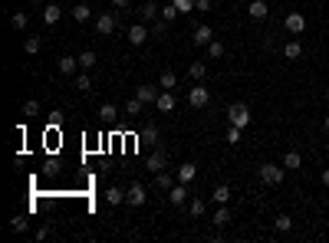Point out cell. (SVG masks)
<instances>
[{
    "label": "cell",
    "mask_w": 329,
    "mask_h": 243,
    "mask_svg": "<svg viewBox=\"0 0 329 243\" xmlns=\"http://www.w3.org/2000/svg\"><path fill=\"white\" fill-rule=\"evenodd\" d=\"M125 200H129V204H132V207H142V204H145V200H148V191H145V187H142V184H132V187H129V191H125Z\"/></svg>",
    "instance_id": "cell-5"
},
{
    "label": "cell",
    "mask_w": 329,
    "mask_h": 243,
    "mask_svg": "<svg viewBox=\"0 0 329 243\" xmlns=\"http://www.w3.org/2000/svg\"><path fill=\"white\" fill-rule=\"evenodd\" d=\"M142 142H152V145L158 142V128H155V125H148V128L142 131Z\"/></svg>",
    "instance_id": "cell-38"
},
{
    "label": "cell",
    "mask_w": 329,
    "mask_h": 243,
    "mask_svg": "<svg viewBox=\"0 0 329 243\" xmlns=\"http://www.w3.org/2000/svg\"><path fill=\"white\" fill-rule=\"evenodd\" d=\"M155 106H158V112H171V109H174V95H171V89H165V92H158Z\"/></svg>",
    "instance_id": "cell-11"
},
{
    "label": "cell",
    "mask_w": 329,
    "mask_h": 243,
    "mask_svg": "<svg viewBox=\"0 0 329 243\" xmlns=\"http://www.w3.org/2000/svg\"><path fill=\"white\" fill-rule=\"evenodd\" d=\"M135 95H138V99L145 102V106H148V102H155V99H158L155 86H138V89H135Z\"/></svg>",
    "instance_id": "cell-18"
},
{
    "label": "cell",
    "mask_w": 329,
    "mask_h": 243,
    "mask_svg": "<svg viewBox=\"0 0 329 243\" xmlns=\"http://www.w3.org/2000/svg\"><path fill=\"white\" fill-rule=\"evenodd\" d=\"M112 30H115V17H112V13H99V17H96V33H99V37H109Z\"/></svg>",
    "instance_id": "cell-7"
},
{
    "label": "cell",
    "mask_w": 329,
    "mask_h": 243,
    "mask_svg": "<svg viewBox=\"0 0 329 243\" xmlns=\"http://www.w3.org/2000/svg\"><path fill=\"white\" fill-rule=\"evenodd\" d=\"M207 56H211V59H221V56H224V43L211 40V43H207Z\"/></svg>",
    "instance_id": "cell-29"
},
{
    "label": "cell",
    "mask_w": 329,
    "mask_h": 243,
    "mask_svg": "<svg viewBox=\"0 0 329 243\" xmlns=\"http://www.w3.org/2000/svg\"><path fill=\"white\" fill-rule=\"evenodd\" d=\"M171 4L178 7L181 13H191V10H194V4H198V0H171Z\"/></svg>",
    "instance_id": "cell-37"
},
{
    "label": "cell",
    "mask_w": 329,
    "mask_h": 243,
    "mask_svg": "<svg viewBox=\"0 0 329 243\" xmlns=\"http://www.w3.org/2000/svg\"><path fill=\"white\" fill-rule=\"evenodd\" d=\"M63 17V10H59V4H46V10H43V20H46V26H53L56 20Z\"/></svg>",
    "instance_id": "cell-17"
},
{
    "label": "cell",
    "mask_w": 329,
    "mask_h": 243,
    "mask_svg": "<svg viewBox=\"0 0 329 243\" xmlns=\"http://www.w3.org/2000/svg\"><path fill=\"white\" fill-rule=\"evenodd\" d=\"M283 26H286L290 33H303V30H306V20H303V13H286Z\"/></svg>",
    "instance_id": "cell-9"
},
{
    "label": "cell",
    "mask_w": 329,
    "mask_h": 243,
    "mask_svg": "<svg viewBox=\"0 0 329 243\" xmlns=\"http://www.w3.org/2000/svg\"><path fill=\"white\" fill-rule=\"evenodd\" d=\"M125 37H129L132 46H142L145 40L152 37V33H148V26H145V23H135V26H129V33H125Z\"/></svg>",
    "instance_id": "cell-4"
},
{
    "label": "cell",
    "mask_w": 329,
    "mask_h": 243,
    "mask_svg": "<svg viewBox=\"0 0 329 243\" xmlns=\"http://www.w3.org/2000/svg\"><path fill=\"white\" fill-rule=\"evenodd\" d=\"M247 13H250V17H254V20H263V17H267V13H270L267 0H254V4L247 7Z\"/></svg>",
    "instance_id": "cell-13"
},
{
    "label": "cell",
    "mask_w": 329,
    "mask_h": 243,
    "mask_svg": "<svg viewBox=\"0 0 329 243\" xmlns=\"http://www.w3.org/2000/svg\"><path fill=\"white\" fill-rule=\"evenodd\" d=\"M227 119H230V125H237V128H247L250 125V109L244 106V102H234V106L227 109Z\"/></svg>",
    "instance_id": "cell-1"
},
{
    "label": "cell",
    "mask_w": 329,
    "mask_h": 243,
    "mask_svg": "<svg viewBox=\"0 0 329 243\" xmlns=\"http://www.w3.org/2000/svg\"><path fill=\"white\" fill-rule=\"evenodd\" d=\"M211 197L218 200V204H230V187H227V184H218V187L211 191Z\"/></svg>",
    "instance_id": "cell-19"
},
{
    "label": "cell",
    "mask_w": 329,
    "mask_h": 243,
    "mask_svg": "<svg viewBox=\"0 0 329 243\" xmlns=\"http://www.w3.org/2000/svg\"><path fill=\"white\" fill-rule=\"evenodd\" d=\"M76 89H79V92H89V89H93L89 76H76Z\"/></svg>",
    "instance_id": "cell-40"
},
{
    "label": "cell",
    "mask_w": 329,
    "mask_h": 243,
    "mask_svg": "<svg viewBox=\"0 0 329 243\" xmlns=\"http://www.w3.org/2000/svg\"><path fill=\"white\" fill-rule=\"evenodd\" d=\"M188 211H191V217H201V214H204V197H194L191 204H188Z\"/></svg>",
    "instance_id": "cell-31"
},
{
    "label": "cell",
    "mask_w": 329,
    "mask_h": 243,
    "mask_svg": "<svg viewBox=\"0 0 329 243\" xmlns=\"http://www.w3.org/2000/svg\"><path fill=\"white\" fill-rule=\"evenodd\" d=\"M40 46H43V40H40V37H26L23 50H26V53H30V56H33V53H40Z\"/></svg>",
    "instance_id": "cell-28"
},
{
    "label": "cell",
    "mask_w": 329,
    "mask_h": 243,
    "mask_svg": "<svg viewBox=\"0 0 329 243\" xmlns=\"http://www.w3.org/2000/svg\"><path fill=\"white\" fill-rule=\"evenodd\" d=\"M106 200H109L112 207H118L125 200V191H122V187H109V191H106Z\"/></svg>",
    "instance_id": "cell-22"
},
{
    "label": "cell",
    "mask_w": 329,
    "mask_h": 243,
    "mask_svg": "<svg viewBox=\"0 0 329 243\" xmlns=\"http://www.w3.org/2000/svg\"><path fill=\"white\" fill-rule=\"evenodd\" d=\"M227 220H230V211H227V204H221V207H218V214H214V220H211V224L224 227V224H227Z\"/></svg>",
    "instance_id": "cell-27"
},
{
    "label": "cell",
    "mask_w": 329,
    "mask_h": 243,
    "mask_svg": "<svg viewBox=\"0 0 329 243\" xmlns=\"http://www.w3.org/2000/svg\"><path fill=\"white\" fill-rule=\"evenodd\" d=\"M142 106H145V102L138 99V95H135V99H129V102H125V115H142Z\"/></svg>",
    "instance_id": "cell-25"
},
{
    "label": "cell",
    "mask_w": 329,
    "mask_h": 243,
    "mask_svg": "<svg viewBox=\"0 0 329 243\" xmlns=\"http://www.w3.org/2000/svg\"><path fill=\"white\" fill-rule=\"evenodd\" d=\"M158 86H162V89H174V86H178V76H174V73H162Z\"/></svg>",
    "instance_id": "cell-30"
},
{
    "label": "cell",
    "mask_w": 329,
    "mask_h": 243,
    "mask_svg": "<svg viewBox=\"0 0 329 243\" xmlns=\"http://www.w3.org/2000/svg\"><path fill=\"white\" fill-rule=\"evenodd\" d=\"M257 171H260V181L263 184H283V171L286 168H283V164H270L267 161V164H260Z\"/></svg>",
    "instance_id": "cell-2"
},
{
    "label": "cell",
    "mask_w": 329,
    "mask_h": 243,
    "mask_svg": "<svg viewBox=\"0 0 329 243\" xmlns=\"http://www.w3.org/2000/svg\"><path fill=\"white\" fill-rule=\"evenodd\" d=\"M132 0H112V7H118V10H122V7H129Z\"/></svg>",
    "instance_id": "cell-44"
},
{
    "label": "cell",
    "mask_w": 329,
    "mask_h": 243,
    "mask_svg": "<svg viewBox=\"0 0 329 243\" xmlns=\"http://www.w3.org/2000/svg\"><path fill=\"white\" fill-rule=\"evenodd\" d=\"M158 13H162V7H158V4H142V7H138V17H142V23H155Z\"/></svg>",
    "instance_id": "cell-10"
},
{
    "label": "cell",
    "mask_w": 329,
    "mask_h": 243,
    "mask_svg": "<svg viewBox=\"0 0 329 243\" xmlns=\"http://www.w3.org/2000/svg\"><path fill=\"white\" fill-rule=\"evenodd\" d=\"M23 115H26V119H37V115H40V102H37V99H30V102L23 106Z\"/></svg>",
    "instance_id": "cell-32"
},
{
    "label": "cell",
    "mask_w": 329,
    "mask_h": 243,
    "mask_svg": "<svg viewBox=\"0 0 329 243\" xmlns=\"http://www.w3.org/2000/svg\"><path fill=\"white\" fill-rule=\"evenodd\" d=\"M274 227H277V230H280V233H286V230H290V227H293V220H290V217H286V214H280V217L274 220Z\"/></svg>",
    "instance_id": "cell-33"
},
{
    "label": "cell",
    "mask_w": 329,
    "mask_h": 243,
    "mask_svg": "<svg viewBox=\"0 0 329 243\" xmlns=\"http://www.w3.org/2000/svg\"><path fill=\"white\" fill-rule=\"evenodd\" d=\"M188 102H191V109H204L207 102H211V92H207L204 86H194V89H188Z\"/></svg>",
    "instance_id": "cell-3"
},
{
    "label": "cell",
    "mask_w": 329,
    "mask_h": 243,
    "mask_svg": "<svg viewBox=\"0 0 329 243\" xmlns=\"http://www.w3.org/2000/svg\"><path fill=\"white\" fill-rule=\"evenodd\" d=\"M73 17L79 20V23H86V20L93 17V7H89V4H76V7H73Z\"/></svg>",
    "instance_id": "cell-20"
},
{
    "label": "cell",
    "mask_w": 329,
    "mask_h": 243,
    "mask_svg": "<svg viewBox=\"0 0 329 243\" xmlns=\"http://www.w3.org/2000/svg\"><path fill=\"white\" fill-rule=\"evenodd\" d=\"M283 56H286V59H300V56H303V43H300V40L283 43Z\"/></svg>",
    "instance_id": "cell-14"
},
{
    "label": "cell",
    "mask_w": 329,
    "mask_h": 243,
    "mask_svg": "<svg viewBox=\"0 0 329 243\" xmlns=\"http://www.w3.org/2000/svg\"><path fill=\"white\" fill-rule=\"evenodd\" d=\"M227 142H230V145L241 142V128H237V125H230V128H227Z\"/></svg>",
    "instance_id": "cell-41"
},
{
    "label": "cell",
    "mask_w": 329,
    "mask_h": 243,
    "mask_svg": "<svg viewBox=\"0 0 329 243\" xmlns=\"http://www.w3.org/2000/svg\"><path fill=\"white\" fill-rule=\"evenodd\" d=\"M323 184H326V187H329V168H326V171H323Z\"/></svg>",
    "instance_id": "cell-45"
},
{
    "label": "cell",
    "mask_w": 329,
    "mask_h": 243,
    "mask_svg": "<svg viewBox=\"0 0 329 243\" xmlns=\"http://www.w3.org/2000/svg\"><path fill=\"white\" fill-rule=\"evenodd\" d=\"M96 62H99V59H96L93 50H82V53H79V66H82V69H93Z\"/></svg>",
    "instance_id": "cell-24"
},
{
    "label": "cell",
    "mask_w": 329,
    "mask_h": 243,
    "mask_svg": "<svg viewBox=\"0 0 329 243\" xmlns=\"http://www.w3.org/2000/svg\"><path fill=\"white\" fill-rule=\"evenodd\" d=\"M214 7V0H198V4H194V10H211Z\"/></svg>",
    "instance_id": "cell-43"
},
{
    "label": "cell",
    "mask_w": 329,
    "mask_h": 243,
    "mask_svg": "<svg viewBox=\"0 0 329 243\" xmlns=\"http://www.w3.org/2000/svg\"><path fill=\"white\" fill-rule=\"evenodd\" d=\"M148 168L152 171H165V151H152L148 155Z\"/></svg>",
    "instance_id": "cell-21"
},
{
    "label": "cell",
    "mask_w": 329,
    "mask_h": 243,
    "mask_svg": "<svg viewBox=\"0 0 329 243\" xmlns=\"http://www.w3.org/2000/svg\"><path fill=\"white\" fill-rule=\"evenodd\" d=\"M10 23H13V30H23V26L30 23V20H26V13L20 10V13H13V17H10Z\"/></svg>",
    "instance_id": "cell-35"
},
{
    "label": "cell",
    "mask_w": 329,
    "mask_h": 243,
    "mask_svg": "<svg viewBox=\"0 0 329 243\" xmlns=\"http://www.w3.org/2000/svg\"><path fill=\"white\" fill-rule=\"evenodd\" d=\"M168 200H171L174 207H181L188 200V184L185 181H178V184H171V191H168Z\"/></svg>",
    "instance_id": "cell-8"
},
{
    "label": "cell",
    "mask_w": 329,
    "mask_h": 243,
    "mask_svg": "<svg viewBox=\"0 0 329 243\" xmlns=\"http://www.w3.org/2000/svg\"><path fill=\"white\" fill-rule=\"evenodd\" d=\"M10 230H26V220L23 217H13L10 220Z\"/></svg>",
    "instance_id": "cell-42"
},
{
    "label": "cell",
    "mask_w": 329,
    "mask_h": 243,
    "mask_svg": "<svg viewBox=\"0 0 329 243\" xmlns=\"http://www.w3.org/2000/svg\"><path fill=\"white\" fill-rule=\"evenodd\" d=\"M56 69H59L63 76H73L76 69H79V59H73V56H63L59 62H56Z\"/></svg>",
    "instance_id": "cell-15"
},
{
    "label": "cell",
    "mask_w": 329,
    "mask_h": 243,
    "mask_svg": "<svg viewBox=\"0 0 329 243\" xmlns=\"http://www.w3.org/2000/svg\"><path fill=\"white\" fill-rule=\"evenodd\" d=\"M171 184H174L171 171H158V187H162V191H171Z\"/></svg>",
    "instance_id": "cell-26"
},
{
    "label": "cell",
    "mask_w": 329,
    "mask_h": 243,
    "mask_svg": "<svg viewBox=\"0 0 329 243\" xmlns=\"http://www.w3.org/2000/svg\"><path fill=\"white\" fill-rule=\"evenodd\" d=\"M99 115H102L106 122H112V119H115V106H112V102H106V106L99 109Z\"/></svg>",
    "instance_id": "cell-39"
},
{
    "label": "cell",
    "mask_w": 329,
    "mask_h": 243,
    "mask_svg": "<svg viewBox=\"0 0 329 243\" xmlns=\"http://www.w3.org/2000/svg\"><path fill=\"white\" fill-rule=\"evenodd\" d=\"M283 168H286V171L303 168V155H300V151H286V155H283Z\"/></svg>",
    "instance_id": "cell-12"
},
{
    "label": "cell",
    "mask_w": 329,
    "mask_h": 243,
    "mask_svg": "<svg viewBox=\"0 0 329 243\" xmlns=\"http://www.w3.org/2000/svg\"><path fill=\"white\" fill-rule=\"evenodd\" d=\"M152 33H155V40H162L168 33V20H155V23H152Z\"/></svg>",
    "instance_id": "cell-34"
},
{
    "label": "cell",
    "mask_w": 329,
    "mask_h": 243,
    "mask_svg": "<svg viewBox=\"0 0 329 243\" xmlns=\"http://www.w3.org/2000/svg\"><path fill=\"white\" fill-rule=\"evenodd\" d=\"M188 73H191V79H204V73H207V62H204V59L191 62V66H188Z\"/></svg>",
    "instance_id": "cell-23"
},
{
    "label": "cell",
    "mask_w": 329,
    "mask_h": 243,
    "mask_svg": "<svg viewBox=\"0 0 329 243\" xmlns=\"http://www.w3.org/2000/svg\"><path fill=\"white\" fill-rule=\"evenodd\" d=\"M323 125H326V131H329V115H326V119H323Z\"/></svg>",
    "instance_id": "cell-46"
},
{
    "label": "cell",
    "mask_w": 329,
    "mask_h": 243,
    "mask_svg": "<svg viewBox=\"0 0 329 243\" xmlns=\"http://www.w3.org/2000/svg\"><path fill=\"white\" fill-rule=\"evenodd\" d=\"M178 13H181V10H178V7H174V4H168V7H162V20H168V23H171V20L178 17Z\"/></svg>",
    "instance_id": "cell-36"
},
{
    "label": "cell",
    "mask_w": 329,
    "mask_h": 243,
    "mask_svg": "<svg viewBox=\"0 0 329 243\" xmlns=\"http://www.w3.org/2000/svg\"><path fill=\"white\" fill-rule=\"evenodd\" d=\"M194 175H198V168H194L191 161H185V164L178 168V181H185V184H191V181H194Z\"/></svg>",
    "instance_id": "cell-16"
},
{
    "label": "cell",
    "mask_w": 329,
    "mask_h": 243,
    "mask_svg": "<svg viewBox=\"0 0 329 243\" xmlns=\"http://www.w3.org/2000/svg\"><path fill=\"white\" fill-rule=\"evenodd\" d=\"M211 40H214V30H211V26H207V23L194 26V37H191V43H194V46H207V43H211Z\"/></svg>",
    "instance_id": "cell-6"
}]
</instances>
